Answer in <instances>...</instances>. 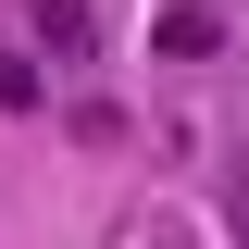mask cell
Here are the masks:
<instances>
[{
  "label": "cell",
  "mask_w": 249,
  "mask_h": 249,
  "mask_svg": "<svg viewBox=\"0 0 249 249\" xmlns=\"http://www.w3.org/2000/svg\"><path fill=\"white\" fill-rule=\"evenodd\" d=\"M37 37H50V50H88L100 25H88V0H37Z\"/></svg>",
  "instance_id": "cell-1"
},
{
  "label": "cell",
  "mask_w": 249,
  "mask_h": 249,
  "mask_svg": "<svg viewBox=\"0 0 249 249\" xmlns=\"http://www.w3.org/2000/svg\"><path fill=\"white\" fill-rule=\"evenodd\" d=\"M224 224H237V249H249V175H237V187H224Z\"/></svg>",
  "instance_id": "cell-2"
}]
</instances>
